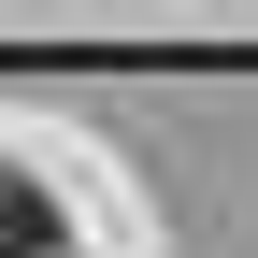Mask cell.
<instances>
[{
	"label": "cell",
	"instance_id": "6da1fadb",
	"mask_svg": "<svg viewBox=\"0 0 258 258\" xmlns=\"http://www.w3.org/2000/svg\"><path fill=\"white\" fill-rule=\"evenodd\" d=\"M57 244V215H43V186H15V172H0V258H43Z\"/></svg>",
	"mask_w": 258,
	"mask_h": 258
}]
</instances>
